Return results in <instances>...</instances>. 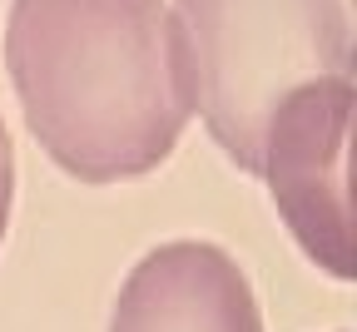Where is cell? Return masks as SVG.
<instances>
[{
    "label": "cell",
    "mask_w": 357,
    "mask_h": 332,
    "mask_svg": "<svg viewBox=\"0 0 357 332\" xmlns=\"http://www.w3.org/2000/svg\"><path fill=\"white\" fill-rule=\"evenodd\" d=\"M10 199H15V149H10L6 124H0V239H6V223H10Z\"/></svg>",
    "instance_id": "5b68a950"
},
{
    "label": "cell",
    "mask_w": 357,
    "mask_h": 332,
    "mask_svg": "<svg viewBox=\"0 0 357 332\" xmlns=\"http://www.w3.org/2000/svg\"><path fill=\"white\" fill-rule=\"evenodd\" d=\"M184 30L194 114L238 169H258V139L288 89L352 75L347 0H174Z\"/></svg>",
    "instance_id": "7a4b0ae2"
},
{
    "label": "cell",
    "mask_w": 357,
    "mask_h": 332,
    "mask_svg": "<svg viewBox=\"0 0 357 332\" xmlns=\"http://www.w3.org/2000/svg\"><path fill=\"white\" fill-rule=\"evenodd\" d=\"M109 332H263V312L238 258L204 239H174L134 263Z\"/></svg>",
    "instance_id": "277c9868"
},
{
    "label": "cell",
    "mask_w": 357,
    "mask_h": 332,
    "mask_svg": "<svg viewBox=\"0 0 357 332\" xmlns=\"http://www.w3.org/2000/svg\"><path fill=\"white\" fill-rule=\"evenodd\" d=\"M352 75H323L288 89L258 139V179L268 183L298 248L333 278L357 273L352 248Z\"/></svg>",
    "instance_id": "3957f363"
},
{
    "label": "cell",
    "mask_w": 357,
    "mask_h": 332,
    "mask_svg": "<svg viewBox=\"0 0 357 332\" xmlns=\"http://www.w3.org/2000/svg\"><path fill=\"white\" fill-rule=\"evenodd\" d=\"M6 65L40 149L84 183L159 169L194 119L169 0H10Z\"/></svg>",
    "instance_id": "6da1fadb"
}]
</instances>
